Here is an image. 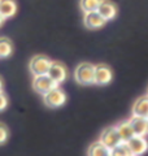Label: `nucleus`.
<instances>
[{"instance_id":"f257e3e1","label":"nucleus","mask_w":148,"mask_h":156,"mask_svg":"<svg viewBox=\"0 0 148 156\" xmlns=\"http://www.w3.org/2000/svg\"><path fill=\"white\" fill-rule=\"evenodd\" d=\"M74 80L77 81V83L83 86L92 85L93 80H95V65L90 64V62L78 64L74 70Z\"/></svg>"},{"instance_id":"f03ea898","label":"nucleus","mask_w":148,"mask_h":156,"mask_svg":"<svg viewBox=\"0 0 148 156\" xmlns=\"http://www.w3.org/2000/svg\"><path fill=\"white\" fill-rule=\"evenodd\" d=\"M52 64V60L44 55H35L30 60V72L33 76H43L47 74L49 70V66Z\"/></svg>"},{"instance_id":"7ed1b4c3","label":"nucleus","mask_w":148,"mask_h":156,"mask_svg":"<svg viewBox=\"0 0 148 156\" xmlns=\"http://www.w3.org/2000/svg\"><path fill=\"white\" fill-rule=\"evenodd\" d=\"M43 100H44V104L49 108H58L65 104L66 101V95L60 87H55L52 89L51 91H48L47 94L43 95Z\"/></svg>"},{"instance_id":"20e7f679","label":"nucleus","mask_w":148,"mask_h":156,"mask_svg":"<svg viewBox=\"0 0 148 156\" xmlns=\"http://www.w3.org/2000/svg\"><path fill=\"white\" fill-rule=\"evenodd\" d=\"M58 85L53 80L49 78L48 74H43V76H34L33 80V89L34 91H37L38 94L44 95L48 91H51L52 89H55Z\"/></svg>"},{"instance_id":"39448f33","label":"nucleus","mask_w":148,"mask_h":156,"mask_svg":"<svg viewBox=\"0 0 148 156\" xmlns=\"http://www.w3.org/2000/svg\"><path fill=\"white\" fill-rule=\"evenodd\" d=\"M100 142L107 146L108 148H113V147H116V146H118L120 143H122V139H121V136L120 134H118V131H117V128L116 126H109V128H105L104 130L101 131V134H100Z\"/></svg>"},{"instance_id":"423d86ee","label":"nucleus","mask_w":148,"mask_h":156,"mask_svg":"<svg viewBox=\"0 0 148 156\" xmlns=\"http://www.w3.org/2000/svg\"><path fill=\"white\" fill-rule=\"evenodd\" d=\"M112 80H113V72L109 66L105 64L95 65V80H93V83L99 86H104L111 83Z\"/></svg>"},{"instance_id":"0eeeda50","label":"nucleus","mask_w":148,"mask_h":156,"mask_svg":"<svg viewBox=\"0 0 148 156\" xmlns=\"http://www.w3.org/2000/svg\"><path fill=\"white\" fill-rule=\"evenodd\" d=\"M83 23H85V26L87 29H90V30H99V29H101L103 26H105L107 21L99 14L97 11H93V12L85 13V16H83Z\"/></svg>"},{"instance_id":"6e6552de","label":"nucleus","mask_w":148,"mask_h":156,"mask_svg":"<svg viewBox=\"0 0 148 156\" xmlns=\"http://www.w3.org/2000/svg\"><path fill=\"white\" fill-rule=\"evenodd\" d=\"M126 143L129 146L132 156H142V155H144L148 150V142L144 136L134 135L129 142H126Z\"/></svg>"},{"instance_id":"1a4fd4ad","label":"nucleus","mask_w":148,"mask_h":156,"mask_svg":"<svg viewBox=\"0 0 148 156\" xmlns=\"http://www.w3.org/2000/svg\"><path fill=\"white\" fill-rule=\"evenodd\" d=\"M47 74L49 76L51 80L55 81L57 85H60L68 78V70L61 62H53L52 61V64H51V66H49V70H48Z\"/></svg>"},{"instance_id":"9d476101","label":"nucleus","mask_w":148,"mask_h":156,"mask_svg":"<svg viewBox=\"0 0 148 156\" xmlns=\"http://www.w3.org/2000/svg\"><path fill=\"white\" fill-rule=\"evenodd\" d=\"M129 121L131 124L134 135L146 136L148 134V121H147V119H144V117H139V116H131V119Z\"/></svg>"},{"instance_id":"9b49d317","label":"nucleus","mask_w":148,"mask_h":156,"mask_svg":"<svg viewBox=\"0 0 148 156\" xmlns=\"http://www.w3.org/2000/svg\"><path fill=\"white\" fill-rule=\"evenodd\" d=\"M97 12L105 21H111V20H113L116 17L117 7L112 2H109V0H101L100 5L97 8Z\"/></svg>"},{"instance_id":"f8f14e48","label":"nucleus","mask_w":148,"mask_h":156,"mask_svg":"<svg viewBox=\"0 0 148 156\" xmlns=\"http://www.w3.org/2000/svg\"><path fill=\"white\" fill-rule=\"evenodd\" d=\"M132 116L148 119V95H143L135 100L132 105Z\"/></svg>"},{"instance_id":"ddd939ff","label":"nucleus","mask_w":148,"mask_h":156,"mask_svg":"<svg viewBox=\"0 0 148 156\" xmlns=\"http://www.w3.org/2000/svg\"><path fill=\"white\" fill-rule=\"evenodd\" d=\"M117 131L120 134L122 142H129V140L134 136V131H132V128H131V124L129 120H123V121H120L117 125Z\"/></svg>"},{"instance_id":"4468645a","label":"nucleus","mask_w":148,"mask_h":156,"mask_svg":"<svg viewBox=\"0 0 148 156\" xmlns=\"http://www.w3.org/2000/svg\"><path fill=\"white\" fill-rule=\"evenodd\" d=\"M17 12V3L14 0H0V14L4 18H11Z\"/></svg>"},{"instance_id":"2eb2a0df","label":"nucleus","mask_w":148,"mask_h":156,"mask_svg":"<svg viewBox=\"0 0 148 156\" xmlns=\"http://www.w3.org/2000/svg\"><path fill=\"white\" fill-rule=\"evenodd\" d=\"M87 155L88 156H111V148H108L100 140H97V142H93L88 147Z\"/></svg>"},{"instance_id":"dca6fc26","label":"nucleus","mask_w":148,"mask_h":156,"mask_svg":"<svg viewBox=\"0 0 148 156\" xmlns=\"http://www.w3.org/2000/svg\"><path fill=\"white\" fill-rule=\"evenodd\" d=\"M13 46L11 39L7 37H0V58H7L12 55Z\"/></svg>"},{"instance_id":"f3484780","label":"nucleus","mask_w":148,"mask_h":156,"mask_svg":"<svg viewBox=\"0 0 148 156\" xmlns=\"http://www.w3.org/2000/svg\"><path fill=\"white\" fill-rule=\"evenodd\" d=\"M111 156H132V154H131L127 143L122 142L111 150Z\"/></svg>"},{"instance_id":"a211bd4d","label":"nucleus","mask_w":148,"mask_h":156,"mask_svg":"<svg viewBox=\"0 0 148 156\" xmlns=\"http://www.w3.org/2000/svg\"><path fill=\"white\" fill-rule=\"evenodd\" d=\"M100 3H101V0H81L79 5H81V9L83 11V13H86V12L97 11Z\"/></svg>"},{"instance_id":"6ab92c4d","label":"nucleus","mask_w":148,"mask_h":156,"mask_svg":"<svg viewBox=\"0 0 148 156\" xmlns=\"http://www.w3.org/2000/svg\"><path fill=\"white\" fill-rule=\"evenodd\" d=\"M9 138V130L5 124L0 122V146L4 144Z\"/></svg>"},{"instance_id":"aec40b11","label":"nucleus","mask_w":148,"mask_h":156,"mask_svg":"<svg viewBox=\"0 0 148 156\" xmlns=\"http://www.w3.org/2000/svg\"><path fill=\"white\" fill-rule=\"evenodd\" d=\"M8 107V98L3 91H0V112L4 111Z\"/></svg>"},{"instance_id":"412c9836","label":"nucleus","mask_w":148,"mask_h":156,"mask_svg":"<svg viewBox=\"0 0 148 156\" xmlns=\"http://www.w3.org/2000/svg\"><path fill=\"white\" fill-rule=\"evenodd\" d=\"M4 21H5V18H4V17L2 16V14H0V26H2L3 23H4Z\"/></svg>"},{"instance_id":"4be33fe9","label":"nucleus","mask_w":148,"mask_h":156,"mask_svg":"<svg viewBox=\"0 0 148 156\" xmlns=\"http://www.w3.org/2000/svg\"><path fill=\"white\" fill-rule=\"evenodd\" d=\"M0 91H3V80H2V77H0Z\"/></svg>"},{"instance_id":"5701e85b","label":"nucleus","mask_w":148,"mask_h":156,"mask_svg":"<svg viewBox=\"0 0 148 156\" xmlns=\"http://www.w3.org/2000/svg\"><path fill=\"white\" fill-rule=\"evenodd\" d=\"M147 121H148V119H147Z\"/></svg>"},{"instance_id":"b1692460","label":"nucleus","mask_w":148,"mask_h":156,"mask_svg":"<svg viewBox=\"0 0 148 156\" xmlns=\"http://www.w3.org/2000/svg\"><path fill=\"white\" fill-rule=\"evenodd\" d=\"M147 95H148V94H147Z\"/></svg>"}]
</instances>
